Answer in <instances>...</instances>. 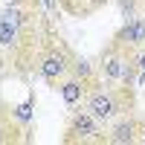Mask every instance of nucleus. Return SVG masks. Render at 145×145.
Here are the masks:
<instances>
[{
  "instance_id": "obj_1",
  "label": "nucleus",
  "mask_w": 145,
  "mask_h": 145,
  "mask_svg": "<svg viewBox=\"0 0 145 145\" xmlns=\"http://www.w3.org/2000/svg\"><path fill=\"white\" fill-rule=\"evenodd\" d=\"M64 142L67 145H105L107 142V131H105V122H99L90 110L84 107H72L70 110V119H67V131H64Z\"/></svg>"
},
{
  "instance_id": "obj_2",
  "label": "nucleus",
  "mask_w": 145,
  "mask_h": 145,
  "mask_svg": "<svg viewBox=\"0 0 145 145\" xmlns=\"http://www.w3.org/2000/svg\"><path fill=\"white\" fill-rule=\"evenodd\" d=\"M70 67H72V55L64 50L61 44H50L46 50L38 55V76L50 84H61L70 76Z\"/></svg>"
},
{
  "instance_id": "obj_3",
  "label": "nucleus",
  "mask_w": 145,
  "mask_h": 145,
  "mask_svg": "<svg viewBox=\"0 0 145 145\" xmlns=\"http://www.w3.org/2000/svg\"><path fill=\"white\" fill-rule=\"evenodd\" d=\"M142 119H137L134 113H122L119 119H113L107 128V142L110 145H137L139 131H142Z\"/></svg>"
},
{
  "instance_id": "obj_4",
  "label": "nucleus",
  "mask_w": 145,
  "mask_h": 145,
  "mask_svg": "<svg viewBox=\"0 0 145 145\" xmlns=\"http://www.w3.org/2000/svg\"><path fill=\"white\" fill-rule=\"evenodd\" d=\"M116 44L128 46V50H137V46H145V15H131L125 18L122 29L113 35Z\"/></svg>"
},
{
  "instance_id": "obj_5",
  "label": "nucleus",
  "mask_w": 145,
  "mask_h": 145,
  "mask_svg": "<svg viewBox=\"0 0 145 145\" xmlns=\"http://www.w3.org/2000/svg\"><path fill=\"white\" fill-rule=\"evenodd\" d=\"M87 87L90 84H84L81 78H76V76H70V78H64L61 84H58V93H61V99H64V105L70 107H81V102H84V96H87Z\"/></svg>"
},
{
  "instance_id": "obj_6",
  "label": "nucleus",
  "mask_w": 145,
  "mask_h": 145,
  "mask_svg": "<svg viewBox=\"0 0 145 145\" xmlns=\"http://www.w3.org/2000/svg\"><path fill=\"white\" fill-rule=\"evenodd\" d=\"M58 3H61V9L70 12V15L87 18V15H93V12H99L107 0H58Z\"/></svg>"
},
{
  "instance_id": "obj_7",
  "label": "nucleus",
  "mask_w": 145,
  "mask_h": 145,
  "mask_svg": "<svg viewBox=\"0 0 145 145\" xmlns=\"http://www.w3.org/2000/svg\"><path fill=\"white\" fill-rule=\"evenodd\" d=\"M70 76L81 78L84 84H93L96 78H99V67H93L87 58H72V67H70Z\"/></svg>"
},
{
  "instance_id": "obj_8",
  "label": "nucleus",
  "mask_w": 145,
  "mask_h": 145,
  "mask_svg": "<svg viewBox=\"0 0 145 145\" xmlns=\"http://www.w3.org/2000/svg\"><path fill=\"white\" fill-rule=\"evenodd\" d=\"M32 116H35V96H29L23 105H15V107H12V119L20 122V125H29Z\"/></svg>"
},
{
  "instance_id": "obj_9",
  "label": "nucleus",
  "mask_w": 145,
  "mask_h": 145,
  "mask_svg": "<svg viewBox=\"0 0 145 145\" xmlns=\"http://www.w3.org/2000/svg\"><path fill=\"white\" fill-rule=\"evenodd\" d=\"M131 52H134V64L145 72V46H137V50H131Z\"/></svg>"
},
{
  "instance_id": "obj_10",
  "label": "nucleus",
  "mask_w": 145,
  "mask_h": 145,
  "mask_svg": "<svg viewBox=\"0 0 145 145\" xmlns=\"http://www.w3.org/2000/svg\"><path fill=\"white\" fill-rule=\"evenodd\" d=\"M9 6H29V9H35L38 6V0H6Z\"/></svg>"
},
{
  "instance_id": "obj_11",
  "label": "nucleus",
  "mask_w": 145,
  "mask_h": 145,
  "mask_svg": "<svg viewBox=\"0 0 145 145\" xmlns=\"http://www.w3.org/2000/svg\"><path fill=\"white\" fill-rule=\"evenodd\" d=\"M139 145H145V125H142V131H139V139H137Z\"/></svg>"
}]
</instances>
